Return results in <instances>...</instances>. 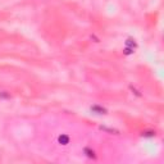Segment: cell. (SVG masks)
<instances>
[{"instance_id": "obj_1", "label": "cell", "mask_w": 164, "mask_h": 164, "mask_svg": "<svg viewBox=\"0 0 164 164\" xmlns=\"http://www.w3.org/2000/svg\"><path fill=\"white\" fill-rule=\"evenodd\" d=\"M91 110L98 114H105L107 113V110H105L104 108H100V107H96V105H94V107H91Z\"/></svg>"}, {"instance_id": "obj_2", "label": "cell", "mask_w": 164, "mask_h": 164, "mask_svg": "<svg viewBox=\"0 0 164 164\" xmlns=\"http://www.w3.org/2000/svg\"><path fill=\"white\" fill-rule=\"evenodd\" d=\"M59 142L62 144V145H67V144L69 142V137L65 136V135H62V136L59 137Z\"/></svg>"}, {"instance_id": "obj_3", "label": "cell", "mask_w": 164, "mask_h": 164, "mask_svg": "<svg viewBox=\"0 0 164 164\" xmlns=\"http://www.w3.org/2000/svg\"><path fill=\"white\" fill-rule=\"evenodd\" d=\"M85 153H87V156H90V158H96V155H95V153L94 151H91V150H89V149H85Z\"/></svg>"}]
</instances>
